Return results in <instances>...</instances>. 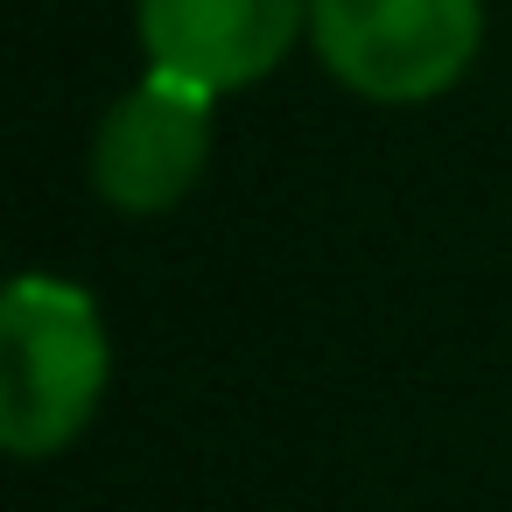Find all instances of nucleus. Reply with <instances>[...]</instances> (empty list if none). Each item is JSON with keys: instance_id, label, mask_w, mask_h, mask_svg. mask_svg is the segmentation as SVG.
I'll return each instance as SVG.
<instances>
[{"instance_id": "f257e3e1", "label": "nucleus", "mask_w": 512, "mask_h": 512, "mask_svg": "<svg viewBox=\"0 0 512 512\" xmlns=\"http://www.w3.org/2000/svg\"><path fill=\"white\" fill-rule=\"evenodd\" d=\"M106 372L99 302L71 281L22 274L0 302V449L22 463L71 449L106 400Z\"/></svg>"}, {"instance_id": "f03ea898", "label": "nucleus", "mask_w": 512, "mask_h": 512, "mask_svg": "<svg viewBox=\"0 0 512 512\" xmlns=\"http://www.w3.org/2000/svg\"><path fill=\"white\" fill-rule=\"evenodd\" d=\"M309 43L344 92L372 106H421L470 71L484 8L477 0H309Z\"/></svg>"}, {"instance_id": "7ed1b4c3", "label": "nucleus", "mask_w": 512, "mask_h": 512, "mask_svg": "<svg viewBox=\"0 0 512 512\" xmlns=\"http://www.w3.org/2000/svg\"><path fill=\"white\" fill-rule=\"evenodd\" d=\"M211 92H190L176 78H141L127 99L106 106L92 134V190L99 204L127 218H155L190 197V183L211 162Z\"/></svg>"}, {"instance_id": "20e7f679", "label": "nucleus", "mask_w": 512, "mask_h": 512, "mask_svg": "<svg viewBox=\"0 0 512 512\" xmlns=\"http://www.w3.org/2000/svg\"><path fill=\"white\" fill-rule=\"evenodd\" d=\"M134 29L155 78L225 99L260 85L295 50L309 0H134Z\"/></svg>"}]
</instances>
